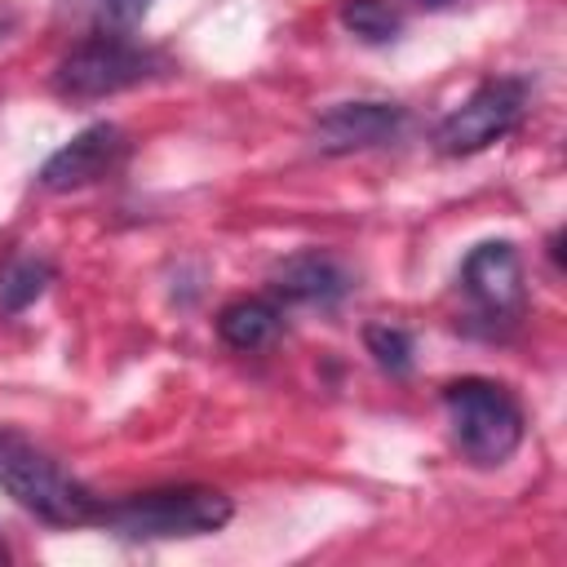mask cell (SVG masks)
Masks as SVG:
<instances>
[{
    "label": "cell",
    "mask_w": 567,
    "mask_h": 567,
    "mask_svg": "<svg viewBox=\"0 0 567 567\" xmlns=\"http://www.w3.org/2000/svg\"><path fill=\"white\" fill-rule=\"evenodd\" d=\"M412 4H421V9H447L452 0H412Z\"/></svg>",
    "instance_id": "9a60e30c"
},
{
    "label": "cell",
    "mask_w": 567,
    "mask_h": 567,
    "mask_svg": "<svg viewBox=\"0 0 567 567\" xmlns=\"http://www.w3.org/2000/svg\"><path fill=\"white\" fill-rule=\"evenodd\" d=\"M270 288H275L284 301L332 310V306L350 292V275H346V266H341L337 257L310 248V252H292V257H284V261L270 270Z\"/></svg>",
    "instance_id": "9c48e42d"
},
{
    "label": "cell",
    "mask_w": 567,
    "mask_h": 567,
    "mask_svg": "<svg viewBox=\"0 0 567 567\" xmlns=\"http://www.w3.org/2000/svg\"><path fill=\"white\" fill-rule=\"evenodd\" d=\"M527 111V80L518 75H496L483 80L456 111H447L434 128V146L443 155H474L487 151L492 142H501L505 133H514L523 124Z\"/></svg>",
    "instance_id": "5b68a950"
},
{
    "label": "cell",
    "mask_w": 567,
    "mask_h": 567,
    "mask_svg": "<svg viewBox=\"0 0 567 567\" xmlns=\"http://www.w3.org/2000/svg\"><path fill=\"white\" fill-rule=\"evenodd\" d=\"M408 124V111L394 102H337L315 120V151L319 155H350L381 146L399 137Z\"/></svg>",
    "instance_id": "ba28073f"
},
{
    "label": "cell",
    "mask_w": 567,
    "mask_h": 567,
    "mask_svg": "<svg viewBox=\"0 0 567 567\" xmlns=\"http://www.w3.org/2000/svg\"><path fill=\"white\" fill-rule=\"evenodd\" d=\"M461 292L470 297L474 315L487 323H514L527 301L523 257L509 239H483L461 261Z\"/></svg>",
    "instance_id": "8992f818"
},
{
    "label": "cell",
    "mask_w": 567,
    "mask_h": 567,
    "mask_svg": "<svg viewBox=\"0 0 567 567\" xmlns=\"http://www.w3.org/2000/svg\"><path fill=\"white\" fill-rule=\"evenodd\" d=\"M341 27L368 44H385L403 31V13L390 0H341Z\"/></svg>",
    "instance_id": "7c38bea8"
},
{
    "label": "cell",
    "mask_w": 567,
    "mask_h": 567,
    "mask_svg": "<svg viewBox=\"0 0 567 567\" xmlns=\"http://www.w3.org/2000/svg\"><path fill=\"white\" fill-rule=\"evenodd\" d=\"M230 496L213 487H159L137 492L97 509V527L124 540H173V536H208L230 523Z\"/></svg>",
    "instance_id": "3957f363"
},
{
    "label": "cell",
    "mask_w": 567,
    "mask_h": 567,
    "mask_svg": "<svg viewBox=\"0 0 567 567\" xmlns=\"http://www.w3.org/2000/svg\"><path fill=\"white\" fill-rule=\"evenodd\" d=\"M0 563H9V545L4 540H0Z\"/></svg>",
    "instance_id": "2e32d148"
},
{
    "label": "cell",
    "mask_w": 567,
    "mask_h": 567,
    "mask_svg": "<svg viewBox=\"0 0 567 567\" xmlns=\"http://www.w3.org/2000/svg\"><path fill=\"white\" fill-rule=\"evenodd\" d=\"M363 346L372 354V363L390 377H408L416 363V341L403 323H368L363 328Z\"/></svg>",
    "instance_id": "4fadbf2b"
},
{
    "label": "cell",
    "mask_w": 567,
    "mask_h": 567,
    "mask_svg": "<svg viewBox=\"0 0 567 567\" xmlns=\"http://www.w3.org/2000/svg\"><path fill=\"white\" fill-rule=\"evenodd\" d=\"M53 261L40 252H13L0 266V315H22L31 301L44 297V288L53 284Z\"/></svg>",
    "instance_id": "8fae6325"
},
{
    "label": "cell",
    "mask_w": 567,
    "mask_h": 567,
    "mask_svg": "<svg viewBox=\"0 0 567 567\" xmlns=\"http://www.w3.org/2000/svg\"><path fill=\"white\" fill-rule=\"evenodd\" d=\"M128 155V137L120 124H89L80 128L66 146H58L44 168H40V186L44 190H80V186H93L102 182L106 173L120 168V159Z\"/></svg>",
    "instance_id": "52a82bcc"
},
{
    "label": "cell",
    "mask_w": 567,
    "mask_h": 567,
    "mask_svg": "<svg viewBox=\"0 0 567 567\" xmlns=\"http://www.w3.org/2000/svg\"><path fill=\"white\" fill-rule=\"evenodd\" d=\"M279 328H284V315L266 297H239V301L221 306V315H217V337L230 350H244V354L270 346L279 337Z\"/></svg>",
    "instance_id": "30bf717a"
},
{
    "label": "cell",
    "mask_w": 567,
    "mask_h": 567,
    "mask_svg": "<svg viewBox=\"0 0 567 567\" xmlns=\"http://www.w3.org/2000/svg\"><path fill=\"white\" fill-rule=\"evenodd\" d=\"M75 13H84L97 31H128L146 18L151 0H71Z\"/></svg>",
    "instance_id": "5bb4252c"
},
{
    "label": "cell",
    "mask_w": 567,
    "mask_h": 567,
    "mask_svg": "<svg viewBox=\"0 0 567 567\" xmlns=\"http://www.w3.org/2000/svg\"><path fill=\"white\" fill-rule=\"evenodd\" d=\"M0 487L22 509H31L53 527L97 523V509H102V501L71 470H62L44 447L22 439L18 430H0Z\"/></svg>",
    "instance_id": "6da1fadb"
},
{
    "label": "cell",
    "mask_w": 567,
    "mask_h": 567,
    "mask_svg": "<svg viewBox=\"0 0 567 567\" xmlns=\"http://www.w3.org/2000/svg\"><path fill=\"white\" fill-rule=\"evenodd\" d=\"M164 71V58L124 31H93L80 40L53 71V93L66 102H97L124 89H137Z\"/></svg>",
    "instance_id": "277c9868"
},
{
    "label": "cell",
    "mask_w": 567,
    "mask_h": 567,
    "mask_svg": "<svg viewBox=\"0 0 567 567\" xmlns=\"http://www.w3.org/2000/svg\"><path fill=\"white\" fill-rule=\"evenodd\" d=\"M443 408L452 421V439L461 447V456L478 470L505 465L518 443H523V403L487 377H461L443 385Z\"/></svg>",
    "instance_id": "7a4b0ae2"
}]
</instances>
